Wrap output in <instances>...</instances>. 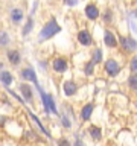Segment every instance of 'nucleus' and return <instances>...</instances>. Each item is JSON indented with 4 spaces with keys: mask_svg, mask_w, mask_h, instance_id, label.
I'll use <instances>...</instances> for the list:
<instances>
[{
    "mask_svg": "<svg viewBox=\"0 0 137 146\" xmlns=\"http://www.w3.org/2000/svg\"><path fill=\"white\" fill-rule=\"evenodd\" d=\"M88 135L93 141H100L102 140V129L98 125H90L88 126Z\"/></svg>",
    "mask_w": 137,
    "mask_h": 146,
    "instance_id": "16",
    "label": "nucleus"
},
{
    "mask_svg": "<svg viewBox=\"0 0 137 146\" xmlns=\"http://www.w3.org/2000/svg\"><path fill=\"white\" fill-rule=\"evenodd\" d=\"M12 36L8 34V32H0V47H6V46L11 44Z\"/></svg>",
    "mask_w": 137,
    "mask_h": 146,
    "instance_id": "20",
    "label": "nucleus"
},
{
    "mask_svg": "<svg viewBox=\"0 0 137 146\" xmlns=\"http://www.w3.org/2000/svg\"><path fill=\"white\" fill-rule=\"evenodd\" d=\"M6 59L9 61V64H11L12 67L20 66V62H21V53H20V50H17V49L6 50Z\"/></svg>",
    "mask_w": 137,
    "mask_h": 146,
    "instance_id": "12",
    "label": "nucleus"
},
{
    "mask_svg": "<svg viewBox=\"0 0 137 146\" xmlns=\"http://www.w3.org/2000/svg\"><path fill=\"white\" fill-rule=\"evenodd\" d=\"M84 14H85V17L88 18L90 21H96L100 17V11H99L98 5H94V3H88V5H87L85 9H84Z\"/></svg>",
    "mask_w": 137,
    "mask_h": 146,
    "instance_id": "9",
    "label": "nucleus"
},
{
    "mask_svg": "<svg viewBox=\"0 0 137 146\" xmlns=\"http://www.w3.org/2000/svg\"><path fill=\"white\" fill-rule=\"evenodd\" d=\"M136 107H137V104H136Z\"/></svg>",
    "mask_w": 137,
    "mask_h": 146,
    "instance_id": "31",
    "label": "nucleus"
},
{
    "mask_svg": "<svg viewBox=\"0 0 137 146\" xmlns=\"http://www.w3.org/2000/svg\"><path fill=\"white\" fill-rule=\"evenodd\" d=\"M120 70H122V67H120V64H119L116 59L108 58L107 61L104 62V72L107 73L110 78H116L119 73H120Z\"/></svg>",
    "mask_w": 137,
    "mask_h": 146,
    "instance_id": "4",
    "label": "nucleus"
},
{
    "mask_svg": "<svg viewBox=\"0 0 137 146\" xmlns=\"http://www.w3.org/2000/svg\"><path fill=\"white\" fill-rule=\"evenodd\" d=\"M94 67H96V64L91 61V59H90V61H87L85 66H84V73L87 76H91L94 73Z\"/></svg>",
    "mask_w": 137,
    "mask_h": 146,
    "instance_id": "23",
    "label": "nucleus"
},
{
    "mask_svg": "<svg viewBox=\"0 0 137 146\" xmlns=\"http://www.w3.org/2000/svg\"><path fill=\"white\" fill-rule=\"evenodd\" d=\"M73 146H85V145H84V141L79 139V135H76V137H75V143H73Z\"/></svg>",
    "mask_w": 137,
    "mask_h": 146,
    "instance_id": "29",
    "label": "nucleus"
},
{
    "mask_svg": "<svg viewBox=\"0 0 137 146\" xmlns=\"http://www.w3.org/2000/svg\"><path fill=\"white\" fill-rule=\"evenodd\" d=\"M34 25H35V20L32 15H27V20L25 21V25L21 26V36H27L34 29Z\"/></svg>",
    "mask_w": 137,
    "mask_h": 146,
    "instance_id": "17",
    "label": "nucleus"
},
{
    "mask_svg": "<svg viewBox=\"0 0 137 146\" xmlns=\"http://www.w3.org/2000/svg\"><path fill=\"white\" fill-rule=\"evenodd\" d=\"M93 111H94V104L93 102H88V104L82 105L81 110H79V119L82 122L90 120L91 116H93Z\"/></svg>",
    "mask_w": 137,
    "mask_h": 146,
    "instance_id": "11",
    "label": "nucleus"
},
{
    "mask_svg": "<svg viewBox=\"0 0 137 146\" xmlns=\"http://www.w3.org/2000/svg\"><path fill=\"white\" fill-rule=\"evenodd\" d=\"M117 43H120V47L123 52L126 53H134L137 52V40H134L132 36H122L119 35V41Z\"/></svg>",
    "mask_w": 137,
    "mask_h": 146,
    "instance_id": "3",
    "label": "nucleus"
},
{
    "mask_svg": "<svg viewBox=\"0 0 137 146\" xmlns=\"http://www.w3.org/2000/svg\"><path fill=\"white\" fill-rule=\"evenodd\" d=\"M130 26H131V29H132V32L137 35V21L134 20V18H131L130 20Z\"/></svg>",
    "mask_w": 137,
    "mask_h": 146,
    "instance_id": "28",
    "label": "nucleus"
},
{
    "mask_svg": "<svg viewBox=\"0 0 137 146\" xmlns=\"http://www.w3.org/2000/svg\"><path fill=\"white\" fill-rule=\"evenodd\" d=\"M58 116H59V119H61V123H63V126L66 128V129H70V128H72L70 114H68V113H59Z\"/></svg>",
    "mask_w": 137,
    "mask_h": 146,
    "instance_id": "19",
    "label": "nucleus"
},
{
    "mask_svg": "<svg viewBox=\"0 0 137 146\" xmlns=\"http://www.w3.org/2000/svg\"><path fill=\"white\" fill-rule=\"evenodd\" d=\"M63 91H64V94H66L67 98H72V96H75V94L78 93V85H76V82L72 81V79L64 81V84H63Z\"/></svg>",
    "mask_w": 137,
    "mask_h": 146,
    "instance_id": "14",
    "label": "nucleus"
},
{
    "mask_svg": "<svg viewBox=\"0 0 137 146\" xmlns=\"http://www.w3.org/2000/svg\"><path fill=\"white\" fill-rule=\"evenodd\" d=\"M61 31H63L61 25L57 21V18L52 17L49 21L44 23L43 27H41V31L38 32V41H40V43H44V41L53 38V36L57 34H59Z\"/></svg>",
    "mask_w": 137,
    "mask_h": 146,
    "instance_id": "1",
    "label": "nucleus"
},
{
    "mask_svg": "<svg viewBox=\"0 0 137 146\" xmlns=\"http://www.w3.org/2000/svg\"><path fill=\"white\" fill-rule=\"evenodd\" d=\"M132 14H134V15L137 17V9H136V11H134V12H132Z\"/></svg>",
    "mask_w": 137,
    "mask_h": 146,
    "instance_id": "30",
    "label": "nucleus"
},
{
    "mask_svg": "<svg viewBox=\"0 0 137 146\" xmlns=\"http://www.w3.org/2000/svg\"><path fill=\"white\" fill-rule=\"evenodd\" d=\"M20 78L25 82H34L35 85L38 84V78H37V73L34 70V67H23L20 70Z\"/></svg>",
    "mask_w": 137,
    "mask_h": 146,
    "instance_id": "7",
    "label": "nucleus"
},
{
    "mask_svg": "<svg viewBox=\"0 0 137 146\" xmlns=\"http://www.w3.org/2000/svg\"><path fill=\"white\" fill-rule=\"evenodd\" d=\"M102 15V20H104V23L105 25H111V21H113V11L110 8H107L104 11V14H100Z\"/></svg>",
    "mask_w": 137,
    "mask_h": 146,
    "instance_id": "22",
    "label": "nucleus"
},
{
    "mask_svg": "<svg viewBox=\"0 0 137 146\" xmlns=\"http://www.w3.org/2000/svg\"><path fill=\"white\" fill-rule=\"evenodd\" d=\"M91 61H93L94 64H99L100 61H102V50H100V49H94L93 53H91Z\"/></svg>",
    "mask_w": 137,
    "mask_h": 146,
    "instance_id": "24",
    "label": "nucleus"
},
{
    "mask_svg": "<svg viewBox=\"0 0 137 146\" xmlns=\"http://www.w3.org/2000/svg\"><path fill=\"white\" fill-rule=\"evenodd\" d=\"M35 87H37V90H38V93L41 96V102H43L44 113L46 114H55V116H58L59 111H58V108H57V104H55V99L50 94L46 93V91L40 87V84H37Z\"/></svg>",
    "mask_w": 137,
    "mask_h": 146,
    "instance_id": "2",
    "label": "nucleus"
},
{
    "mask_svg": "<svg viewBox=\"0 0 137 146\" xmlns=\"http://www.w3.org/2000/svg\"><path fill=\"white\" fill-rule=\"evenodd\" d=\"M18 91H20L23 100H26L27 104H34V88H32L27 82H20Z\"/></svg>",
    "mask_w": 137,
    "mask_h": 146,
    "instance_id": "5",
    "label": "nucleus"
},
{
    "mask_svg": "<svg viewBox=\"0 0 137 146\" xmlns=\"http://www.w3.org/2000/svg\"><path fill=\"white\" fill-rule=\"evenodd\" d=\"M76 40H78V43L81 46H84V47H88V46H91V43H93V36H91V34L87 29H81L78 32Z\"/></svg>",
    "mask_w": 137,
    "mask_h": 146,
    "instance_id": "10",
    "label": "nucleus"
},
{
    "mask_svg": "<svg viewBox=\"0 0 137 146\" xmlns=\"http://www.w3.org/2000/svg\"><path fill=\"white\" fill-rule=\"evenodd\" d=\"M130 68H131V70L134 72V73H137V55L131 58V61H130Z\"/></svg>",
    "mask_w": 137,
    "mask_h": 146,
    "instance_id": "26",
    "label": "nucleus"
},
{
    "mask_svg": "<svg viewBox=\"0 0 137 146\" xmlns=\"http://www.w3.org/2000/svg\"><path fill=\"white\" fill-rule=\"evenodd\" d=\"M9 20L14 25L23 23V20H25V11H23V8H20V6L11 8V11H9Z\"/></svg>",
    "mask_w": 137,
    "mask_h": 146,
    "instance_id": "8",
    "label": "nucleus"
},
{
    "mask_svg": "<svg viewBox=\"0 0 137 146\" xmlns=\"http://www.w3.org/2000/svg\"><path fill=\"white\" fill-rule=\"evenodd\" d=\"M104 44L107 46L108 49H116L117 47V38L110 29L104 31Z\"/></svg>",
    "mask_w": 137,
    "mask_h": 146,
    "instance_id": "13",
    "label": "nucleus"
},
{
    "mask_svg": "<svg viewBox=\"0 0 137 146\" xmlns=\"http://www.w3.org/2000/svg\"><path fill=\"white\" fill-rule=\"evenodd\" d=\"M63 3L66 5V6H76V5L79 3V0H63Z\"/></svg>",
    "mask_w": 137,
    "mask_h": 146,
    "instance_id": "27",
    "label": "nucleus"
},
{
    "mask_svg": "<svg viewBox=\"0 0 137 146\" xmlns=\"http://www.w3.org/2000/svg\"><path fill=\"white\" fill-rule=\"evenodd\" d=\"M128 87H130L131 91H136L137 93V73H131L128 76Z\"/></svg>",
    "mask_w": 137,
    "mask_h": 146,
    "instance_id": "21",
    "label": "nucleus"
},
{
    "mask_svg": "<svg viewBox=\"0 0 137 146\" xmlns=\"http://www.w3.org/2000/svg\"><path fill=\"white\" fill-rule=\"evenodd\" d=\"M57 146H73V145L70 143V140L67 137H59L57 140Z\"/></svg>",
    "mask_w": 137,
    "mask_h": 146,
    "instance_id": "25",
    "label": "nucleus"
},
{
    "mask_svg": "<svg viewBox=\"0 0 137 146\" xmlns=\"http://www.w3.org/2000/svg\"><path fill=\"white\" fill-rule=\"evenodd\" d=\"M0 82L3 84V87L9 88L14 82V75L9 70H0Z\"/></svg>",
    "mask_w": 137,
    "mask_h": 146,
    "instance_id": "15",
    "label": "nucleus"
},
{
    "mask_svg": "<svg viewBox=\"0 0 137 146\" xmlns=\"http://www.w3.org/2000/svg\"><path fill=\"white\" fill-rule=\"evenodd\" d=\"M27 114H29V117H31V119H32V120H34V122H35V125H37V126H38V128H40V131H41V132H43V134H46V135H47V137H49V139H50V134H49V131H47V129H46V128L43 126V123H41V120H40V119H38V117H37V116H35V114H34V113H32V111H27Z\"/></svg>",
    "mask_w": 137,
    "mask_h": 146,
    "instance_id": "18",
    "label": "nucleus"
},
{
    "mask_svg": "<svg viewBox=\"0 0 137 146\" xmlns=\"http://www.w3.org/2000/svg\"><path fill=\"white\" fill-rule=\"evenodd\" d=\"M52 70L55 73H66L68 70V61L64 56H57V58H53V61H52Z\"/></svg>",
    "mask_w": 137,
    "mask_h": 146,
    "instance_id": "6",
    "label": "nucleus"
}]
</instances>
